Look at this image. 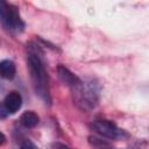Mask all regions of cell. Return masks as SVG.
<instances>
[{
  "instance_id": "8fae6325",
  "label": "cell",
  "mask_w": 149,
  "mask_h": 149,
  "mask_svg": "<svg viewBox=\"0 0 149 149\" xmlns=\"http://www.w3.org/2000/svg\"><path fill=\"white\" fill-rule=\"evenodd\" d=\"M8 115H9V113H8V111L6 109L3 102H0V119H5V118H7Z\"/></svg>"
},
{
  "instance_id": "277c9868",
  "label": "cell",
  "mask_w": 149,
  "mask_h": 149,
  "mask_svg": "<svg viewBox=\"0 0 149 149\" xmlns=\"http://www.w3.org/2000/svg\"><path fill=\"white\" fill-rule=\"evenodd\" d=\"M90 128L94 133L99 134L100 136L109 139V140L119 139V137H122V135H125V132L122 129H120L114 122H112L109 120H104V119L94 120L90 125Z\"/></svg>"
},
{
  "instance_id": "30bf717a",
  "label": "cell",
  "mask_w": 149,
  "mask_h": 149,
  "mask_svg": "<svg viewBox=\"0 0 149 149\" xmlns=\"http://www.w3.org/2000/svg\"><path fill=\"white\" fill-rule=\"evenodd\" d=\"M21 149H37V147L30 140H24L22 142V144H21Z\"/></svg>"
},
{
  "instance_id": "7a4b0ae2",
  "label": "cell",
  "mask_w": 149,
  "mask_h": 149,
  "mask_svg": "<svg viewBox=\"0 0 149 149\" xmlns=\"http://www.w3.org/2000/svg\"><path fill=\"white\" fill-rule=\"evenodd\" d=\"M71 90L73 102L79 109L90 112L98 105L100 98V85L94 79L80 80V83Z\"/></svg>"
},
{
  "instance_id": "9c48e42d",
  "label": "cell",
  "mask_w": 149,
  "mask_h": 149,
  "mask_svg": "<svg viewBox=\"0 0 149 149\" xmlns=\"http://www.w3.org/2000/svg\"><path fill=\"white\" fill-rule=\"evenodd\" d=\"M88 143L92 147V149H113L108 142H106L97 136H93V135L88 136Z\"/></svg>"
},
{
  "instance_id": "4fadbf2b",
  "label": "cell",
  "mask_w": 149,
  "mask_h": 149,
  "mask_svg": "<svg viewBox=\"0 0 149 149\" xmlns=\"http://www.w3.org/2000/svg\"><path fill=\"white\" fill-rule=\"evenodd\" d=\"M5 142H6V136L2 133H0V146H2Z\"/></svg>"
},
{
  "instance_id": "52a82bcc",
  "label": "cell",
  "mask_w": 149,
  "mask_h": 149,
  "mask_svg": "<svg viewBox=\"0 0 149 149\" xmlns=\"http://www.w3.org/2000/svg\"><path fill=\"white\" fill-rule=\"evenodd\" d=\"M16 73V66L13 61L3 59L0 62V77L5 79H13Z\"/></svg>"
},
{
  "instance_id": "3957f363",
  "label": "cell",
  "mask_w": 149,
  "mask_h": 149,
  "mask_svg": "<svg viewBox=\"0 0 149 149\" xmlns=\"http://www.w3.org/2000/svg\"><path fill=\"white\" fill-rule=\"evenodd\" d=\"M0 21L7 29L14 33H21L24 28L17 7L2 0H0Z\"/></svg>"
},
{
  "instance_id": "6da1fadb",
  "label": "cell",
  "mask_w": 149,
  "mask_h": 149,
  "mask_svg": "<svg viewBox=\"0 0 149 149\" xmlns=\"http://www.w3.org/2000/svg\"><path fill=\"white\" fill-rule=\"evenodd\" d=\"M40 45L30 42L27 44V66L30 73L31 85L35 94L38 95L44 104L51 105V95L49 88V76L45 70Z\"/></svg>"
},
{
  "instance_id": "7c38bea8",
  "label": "cell",
  "mask_w": 149,
  "mask_h": 149,
  "mask_svg": "<svg viewBox=\"0 0 149 149\" xmlns=\"http://www.w3.org/2000/svg\"><path fill=\"white\" fill-rule=\"evenodd\" d=\"M51 148L52 149H71L69 146H66L64 143H61V142H54L51 144Z\"/></svg>"
},
{
  "instance_id": "8992f818",
  "label": "cell",
  "mask_w": 149,
  "mask_h": 149,
  "mask_svg": "<svg viewBox=\"0 0 149 149\" xmlns=\"http://www.w3.org/2000/svg\"><path fill=\"white\" fill-rule=\"evenodd\" d=\"M2 102H3L5 107H6V109L8 111V113L9 114H14L22 106V97H21V94L19 92L12 91L6 95V98H5V100Z\"/></svg>"
},
{
  "instance_id": "5b68a950",
  "label": "cell",
  "mask_w": 149,
  "mask_h": 149,
  "mask_svg": "<svg viewBox=\"0 0 149 149\" xmlns=\"http://www.w3.org/2000/svg\"><path fill=\"white\" fill-rule=\"evenodd\" d=\"M57 74H58V78L61 79V81L64 85H66V86H69L71 88L74 87L76 85H78L80 83V80H81L77 74L71 72L66 66H64L62 64H59L57 66Z\"/></svg>"
},
{
  "instance_id": "ba28073f",
  "label": "cell",
  "mask_w": 149,
  "mask_h": 149,
  "mask_svg": "<svg viewBox=\"0 0 149 149\" xmlns=\"http://www.w3.org/2000/svg\"><path fill=\"white\" fill-rule=\"evenodd\" d=\"M40 118L33 111H27L20 116V123L26 128H34L38 125Z\"/></svg>"
}]
</instances>
